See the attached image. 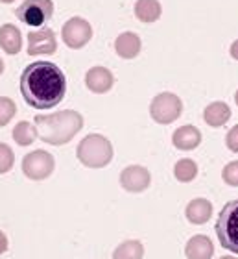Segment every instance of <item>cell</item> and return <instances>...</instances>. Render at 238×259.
<instances>
[{
  "instance_id": "obj_1",
  "label": "cell",
  "mask_w": 238,
  "mask_h": 259,
  "mask_svg": "<svg viewBox=\"0 0 238 259\" xmlns=\"http://www.w3.org/2000/svg\"><path fill=\"white\" fill-rule=\"evenodd\" d=\"M21 93L26 104L32 108H55L65 98L67 78L55 63L35 61L22 70Z\"/></svg>"
},
{
  "instance_id": "obj_2",
  "label": "cell",
  "mask_w": 238,
  "mask_h": 259,
  "mask_svg": "<svg viewBox=\"0 0 238 259\" xmlns=\"http://www.w3.org/2000/svg\"><path fill=\"white\" fill-rule=\"evenodd\" d=\"M39 139L48 145L61 146L71 143L76 134L83 128V117L74 109H63L48 115H37L33 119Z\"/></svg>"
},
{
  "instance_id": "obj_3",
  "label": "cell",
  "mask_w": 238,
  "mask_h": 259,
  "mask_svg": "<svg viewBox=\"0 0 238 259\" xmlns=\"http://www.w3.org/2000/svg\"><path fill=\"white\" fill-rule=\"evenodd\" d=\"M76 156L81 165H85V167L103 168L113 159V145L105 135L89 134L80 141Z\"/></svg>"
},
{
  "instance_id": "obj_4",
  "label": "cell",
  "mask_w": 238,
  "mask_h": 259,
  "mask_svg": "<svg viewBox=\"0 0 238 259\" xmlns=\"http://www.w3.org/2000/svg\"><path fill=\"white\" fill-rule=\"evenodd\" d=\"M214 230L223 248L238 254V200H231L223 205Z\"/></svg>"
},
{
  "instance_id": "obj_5",
  "label": "cell",
  "mask_w": 238,
  "mask_h": 259,
  "mask_svg": "<svg viewBox=\"0 0 238 259\" xmlns=\"http://www.w3.org/2000/svg\"><path fill=\"white\" fill-rule=\"evenodd\" d=\"M183 113V102L173 93H159L150 102V115L157 124H172Z\"/></svg>"
},
{
  "instance_id": "obj_6",
  "label": "cell",
  "mask_w": 238,
  "mask_h": 259,
  "mask_svg": "<svg viewBox=\"0 0 238 259\" xmlns=\"http://www.w3.org/2000/svg\"><path fill=\"white\" fill-rule=\"evenodd\" d=\"M17 19L28 26H43L54 15L52 0H24L15 11Z\"/></svg>"
},
{
  "instance_id": "obj_7",
  "label": "cell",
  "mask_w": 238,
  "mask_h": 259,
  "mask_svg": "<svg viewBox=\"0 0 238 259\" xmlns=\"http://www.w3.org/2000/svg\"><path fill=\"white\" fill-rule=\"evenodd\" d=\"M55 161L54 156L46 150H33L22 157V172L33 182L46 180L54 172Z\"/></svg>"
},
{
  "instance_id": "obj_8",
  "label": "cell",
  "mask_w": 238,
  "mask_h": 259,
  "mask_svg": "<svg viewBox=\"0 0 238 259\" xmlns=\"http://www.w3.org/2000/svg\"><path fill=\"white\" fill-rule=\"evenodd\" d=\"M61 39L63 43L72 50L83 49L92 39V26L91 22L83 17H72L61 28Z\"/></svg>"
},
{
  "instance_id": "obj_9",
  "label": "cell",
  "mask_w": 238,
  "mask_h": 259,
  "mask_svg": "<svg viewBox=\"0 0 238 259\" xmlns=\"http://www.w3.org/2000/svg\"><path fill=\"white\" fill-rule=\"evenodd\" d=\"M152 184V174L142 165H130L120 172V185L130 193H142Z\"/></svg>"
},
{
  "instance_id": "obj_10",
  "label": "cell",
  "mask_w": 238,
  "mask_h": 259,
  "mask_svg": "<svg viewBox=\"0 0 238 259\" xmlns=\"http://www.w3.org/2000/svg\"><path fill=\"white\" fill-rule=\"evenodd\" d=\"M57 50V39L54 30L43 28L28 33V54L30 56H50Z\"/></svg>"
},
{
  "instance_id": "obj_11",
  "label": "cell",
  "mask_w": 238,
  "mask_h": 259,
  "mask_svg": "<svg viewBox=\"0 0 238 259\" xmlns=\"http://www.w3.org/2000/svg\"><path fill=\"white\" fill-rule=\"evenodd\" d=\"M114 83V76L113 72L105 67H92V69L87 70L85 74V85L87 89H91L92 93L96 95H103V93L111 91V87Z\"/></svg>"
},
{
  "instance_id": "obj_12",
  "label": "cell",
  "mask_w": 238,
  "mask_h": 259,
  "mask_svg": "<svg viewBox=\"0 0 238 259\" xmlns=\"http://www.w3.org/2000/svg\"><path fill=\"white\" fill-rule=\"evenodd\" d=\"M172 143L179 150H185V152L194 150L201 143V132L192 124H185L173 132Z\"/></svg>"
},
{
  "instance_id": "obj_13",
  "label": "cell",
  "mask_w": 238,
  "mask_h": 259,
  "mask_svg": "<svg viewBox=\"0 0 238 259\" xmlns=\"http://www.w3.org/2000/svg\"><path fill=\"white\" fill-rule=\"evenodd\" d=\"M142 43L141 37L133 32H124L120 33L118 37L114 39V52L124 58V60H133L141 54Z\"/></svg>"
},
{
  "instance_id": "obj_14",
  "label": "cell",
  "mask_w": 238,
  "mask_h": 259,
  "mask_svg": "<svg viewBox=\"0 0 238 259\" xmlns=\"http://www.w3.org/2000/svg\"><path fill=\"white\" fill-rule=\"evenodd\" d=\"M214 254V244L207 235H194L185 246V255L189 259H211Z\"/></svg>"
},
{
  "instance_id": "obj_15",
  "label": "cell",
  "mask_w": 238,
  "mask_h": 259,
  "mask_svg": "<svg viewBox=\"0 0 238 259\" xmlns=\"http://www.w3.org/2000/svg\"><path fill=\"white\" fill-rule=\"evenodd\" d=\"M0 49L10 56H15L21 52L22 33L15 24H4V26H0Z\"/></svg>"
},
{
  "instance_id": "obj_16",
  "label": "cell",
  "mask_w": 238,
  "mask_h": 259,
  "mask_svg": "<svg viewBox=\"0 0 238 259\" xmlns=\"http://www.w3.org/2000/svg\"><path fill=\"white\" fill-rule=\"evenodd\" d=\"M185 215H187L189 222L201 226V224L209 222V219H211V215H212V204L207 198H194V200H190L189 205H187V209H185Z\"/></svg>"
},
{
  "instance_id": "obj_17",
  "label": "cell",
  "mask_w": 238,
  "mask_h": 259,
  "mask_svg": "<svg viewBox=\"0 0 238 259\" xmlns=\"http://www.w3.org/2000/svg\"><path fill=\"white\" fill-rule=\"evenodd\" d=\"M229 119H231V108H229L225 102H220V100L209 104L205 108V111H203V120H205L211 128H220V126L225 124Z\"/></svg>"
},
{
  "instance_id": "obj_18",
  "label": "cell",
  "mask_w": 238,
  "mask_h": 259,
  "mask_svg": "<svg viewBox=\"0 0 238 259\" xmlns=\"http://www.w3.org/2000/svg\"><path fill=\"white\" fill-rule=\"evenodd\" d=\"M133 13L141 22H155L161 19L162 8L159 0H137L133 6Z\"/></svg>"
},
{
  "instance_id": "obj_19",
  "label": "cell",
  "mask_w": 238,
  "mask_h": 259,
  "mask_svg": "<svg viewBox=\"0 0 238 259\" xmlns=\"http://www.w3.org/2000/svg\"><path fill=\"white\" fill-rule=\"evenodd\" d=\"M142 255H144V246L137 239L120 243L113 252V259H142Z\"/></svg>"
},
{
  "instance_id": "obj_20",
  "label": "cell",
  "mask_w": 238,
  "mask_h": 259,
  "mask_svg": "<svg viewBox=\"0 0 238 259\" xmlns=\"http://www.w3.org/2000/svg\"><path fill=\"white\" fill-rule=\"evenodd\" d=\"M37 137H39V134H37L35 124L28 122V120H21V122H17V126L13 128V139H15L17 145L28 146V145H32Z\"/></svg>"
},
{
  "instance_id": "obj_21",
  "label": "cell",
  "mask_w": 238,
  "mask_h": 259,
  "mask_svg": "<svg viewBox=\"0 0 238 259\" xmlns=\"http://www.w3.org/2000/svg\"><path fill=\"white\" fill-rule=\"evenodd\" d=\"M173 176L177 182L181 184H189L198 176V165H196L194 159H189V157H183L179 159L175 165H173Z\"/></svg>"
},
{
  "instance_id": "obj_22",
  "label": "cell",
  "mask_w": 238,
  "mask_h": 259,
  "mask_svg": "<svg viewBox=\"0 0 238 259\" xmlns=\"http://www.w3.org/2000/svg\"><path fill=\"white\" fill-rule=\"evenodd\" d=\"M17 113L15 102L8 97H0V128L10 122Z\"/></svg>"
},
{
  "instance_id": "obj_23",
  "label": "cell",
  "mask_w": 238,
  "mask_h": 259,
  "mask_svg": "<svg viewBox=\"0 0 238 259\" xmlns=\"http://www.w3.org/2000/svg\"><path fill=\"white\" fill-rule=\"evenodd\" d=\"M13 165H15V154L11 150V146L0 143V174L10 172Z\"/></svg>"
},
{
  "instance_id": "obj_24",
  "label": "cell",
  "mask_w": 238,
  "mask_h": 259,
  "mask_svg": "<svg viewBox=\"0 0 238 259\" xmlns=\"http://www.w3.org/2000/svg\"><path fill=\"white\" fill-rule=\"evenodd\" d=\"M222 178L231 187H238V161H231L223 167Z\"/></svg>"
},
{
  "instance_id": "obj_25",
  "label": "cell",
  "mask_w": 238,
  "mask_h": 259,
  "mask_svg": "<svg viewBox=\"0 0 238 259\" xmlns=\"http://www.w3.org/2000/svg\"><path fill=\"white\" fill-rule=\"evenodd\" d=\"M225 145L231 152H238V124L233 126L225 135Z\"/></svg>"
},
{
  "instance_id": "obj_26",
  "label": "cell",
  "mask_w": 238,
  "mask_h": 259,
  "mask_svg": "<svg viewBox=\"0 0 238 259\" xmlns=\"http://www.w3.org/2000/svg\"><path fill=\"white\" fill-rule=\"evenodd\" d=\"M8 246H10V243H8V237H6V233L0 230V255L8 250Z\"/></svg>"
},
{
  "instance_id": "obj_27",
  "label": "cell",
  "mask_w": 238,
  "mask_h": 259,
  "mask_svg": "<svg viewBox=\"0 0 238 259\" xmlns=\"http://www.w3.org/2000/svg\"><path fill=\"white\" fill-rule=\"evenodd\" d=\"M229 52H231V58L238 61V39H236V41H233V45H231Z\"/></svg>"
},
{
  "instance_id": "obj_28",
  "label": "cell",
  "mask_w": 238,
  "mask_h": 259,
  "mask_svg": "<svg viewBox=\"0 0 238 259\" xmlns=\"http://www.w3.org/2000/svg\"><path fill=\"white\" fill-rule=\"evenodd\" d=\"M4 72V61H2V58H0V74Z\"/></svg>"
},
{
  "instance_id": "obj_29",
  "label": "cell",
  "mask_w": 238,
  "mask_h": 259,
  "mask_svg": "<svg viewBox=\"0 0 238 259\" xmlns=\"http://www.w3.org/2000/svg\"><path fill=\"white\" fill-rule=\"evenodd\" d=\"M220 259H236V257H233V255H223V257H220Z\"/></svg>"
},
{
  "instance_id": "obj_30",
  "label": "cell",
  "mask_w": 238,
  "mask_h": 259,
  "mask_svg": "<svg viewBox=\"0 0 238 259\" xmlns=\"http://www.w3.org/2000/svg\"><path fill=\"white\" fill-rule=\"evenodd\" d=\"M234 102H236V106H238V91L234 93Z\"/></svg>"
},
{
  "instance_id": "obj_31",
  "label": "cell",
  "mask_w": 238,
  "mask_h": 259,
  "mask_svg": "<svg viewBox=\"0 0 238 259\" xmlns=\"http://www.w3.org/2000/svg\"><path fill=\"white\" fill-rule=\"evenodd\" d=\"M2 2H6V4H11V2H13V0H2Z\"/></svg>"
}]
</instances>
